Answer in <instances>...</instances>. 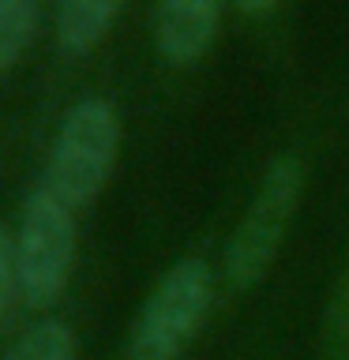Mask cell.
<instances>
[{"label":"cell","mask_w":349,"mask_h":360,"mask_svg":"<svg viewBox=\"0 0 349 360\" xmlns=\"http://www.w3.org/2000/svg\"><path fill=\"white\" fill-rule=\"evenodd\" d=\"M214 300V278L203 259H180L146 297L128 338V360H177L196 342Z\"/></svg>","instance_id":"obj_2"},{"label":"cell","mask_w":349,"mask_h":360,"mask_svg":"<svg viewBox=\"0 0 349 360\" xmlns=\"http://www.w3.org/2000/svg\"><path fill=\"white\" fill-rule=\"evenodd\" d=\"M4 360H79V338L68 323L45 319L38 326H30V330L8 349Z\"/></svg>","instance_id":"obj_7"},{"label":"cell","mask_w":349,"mask_h":360,"mask_svg":"<svg viewBox=\"0 0 349 360\" xmlns=\"http://www.w3.org/2000/svg\"><path fill=\"white\" fill-rule=\"evenodd\" d=\"M300 191H304L300 162L293 154L274 158L263 173V184H259L252 207L244 210L229 248H225V278L236 289L255 285L274 266L281 244H286L289 221L300 207Z\"/></svg>","instance_id":"obj_3"},{"label":"cell","mask_w":349,"mask_h":360,"mask_svg":"<svg viewBox=\"0 0 349 360\" xmlns=\"http://www.w3.org/2000/svg\"><path fill=\"white\" fill-rule=\"evenodd\" d=\"M38 30V0H0V72L27 53Z\"/></svg>","instance_id":"obj_8"},{"label":"cell","mask_w":349,"mask_h":360,"mask_svg":"<svg viewBox=\"0 0 349 360\" xmlns=\"http://www.w3.org/2000/svg\"><path fill=\"white\" fill-rule=\"evenodd\" d=\"M75 266V210L38 188L23 207L15 233L19 297L30 308H49L64 297Z\"/></svg>","instance_id":"obj_4"},{"label":"cell","mask_w":349,"mask_h":360,"mask_svg":"<svg viewBox=\"0 0 349 360\" xmlns=\"http://www.w3.org/2000/svg\"><path fill=\"white\" fill-rule=\"evenodd\" d=\"M120 150V117L106 98H83L68 109L45 165V191L64 207H90L109 184Z\"/></svg>","instance_id":"obj_1"},{"label":"cell","mask_w":349,"mask_h":360,"mask_svg":"<svg viewBox=\"0 0 349 360\" xmlns=\"http://www.w3.org/2000/svg\"><path fill=\"white\" fill-rule=\"evenodd\" d=\"M323 360H349V270L323 311Z\"/></svg>","instance_id":"obj_9"},{"label":"cell","mask_w":349,"mask_h":360,"mask_svg":"<svg viewBox=\"0 0 349 360\" xmlns=\"http://www.w3.org/2000/svg\"><path fill=\"white\" fill-rule=\"evenodd\" d=\"M236 4H241L244 11H252V15H263V11H270L278 0H236Z\"/></svg>","instance_id":"obj_11"},{"label":"cell","mask_w":349,"mask_h":360,"mask_svg":"<svg viewBox=\"0 0 349 360\" xmlns=\"http://www.w3.org/2000/svg\"><path fill=\"white\" fill-rule=\"evenodd\" d=\"M218 19L222 0H158V49L173 64H196L210 49Z\"/></svg>","instance_id":"obj_5"},{"label":"cell","mask_w":349,"mask_h":360,"mask_svg":"<svg viewBox=\"0 0 349 360\" xmlns=\"http://www.w3.org/2000/svg\"><path fill=\"white\" fill-rule=\"evenodd\" d=\"M124 0H61L56 15V41L68 56H83L106 38Z\"/></svg>","instance_id":"obj_6"},{"label":"cell","mask_w":349,"mask_h":360,"mask_svg":"<svg viewBox=\"0 0 349 360\" xmlns=\"http://www.w3.org/2000/svg\"><path fill=\"white\" fill-rule=\"evenodd\" d=\"M19 297V270H15V236L0 225V323L8 319L11 300Z\"/></svg>","instance_id":"obj_10"}]
</instances>
